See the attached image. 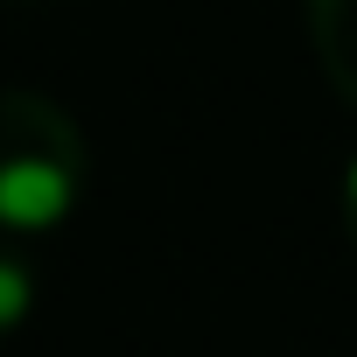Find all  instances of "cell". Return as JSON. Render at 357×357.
<instances>
[{
  "instance_id": "obj_1",
  "label": "cell",
  "mask_w": 357,
  "mask_h": 357,
  "mask_svg": "<svg viewBox=\"0 0 357 357\" xmlns=\"http://www.w3.org/2000/svg\"><path fill=\"white\" fill-rule=\"evenodd\" d=\"M91 183V147L77 119L22 84H0V231L43 238L56 231Z\"/></svg>"
},
{
  "instance_id": "obj_2",
  "label": "cell",
  "mask_w": 357,
  "mask_h": 357,
  "mask_svg": "<svg viewBox=\"0 0 357 357\" xmlns=\"http://www.w3.org/2000/svg\"><path fill=\"white\" fill-rule=\"evenodd\" d=\"M301 15H308V43H315L322 77L336 84V98L357 105V0H301Z\"/></svg>"
},
{
  "instance_id": "obj_3",
  "label": "cell",
  "mask_w": 357,
  "mask_h": 357,
  "mask_svg": "<svg viewBox=\"0 0 357 357\" xmlns=\"http://www.w3.org/2000/svg\"><path fill=\"white\" fill-rule=\"evenodd\" d=\"M36 308V259L22 252V238L0 231V336H15Z\"/></svg>"
},
{
  "instance_id": "obj_4",
  "label": "cell",
  "mask_w": 357,
  "mask_h": 357,
  "mask_svg": "<svg viewBox=\"0 0 357 357\" xmlns=\"http://www.w3.org/2000/svg\"><path fill=\"white\" fill-rule=\"evenodd\" d=\"M343 231H350V245H357V161H350V175H343Z\"/></svg>"
}]
</instances>
